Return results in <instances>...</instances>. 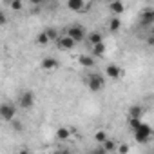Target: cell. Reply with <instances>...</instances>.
Listing matches in <instances>:
<instances>
[{
    "label": "cell",
    "instance_id": "cell-1",
    "mask_svg": "<svg viewBox=\"0 0 154 154\" xmlns=\"http://www.w3.org/2000/svg\"><path fill=\"white\" fill-rule=\"evenodd\" d=\"M152 134H154L152 127H150L149 123H145V122H141V123H140V125L132 131L134 141H136V143H141V145H145V143L152 138Z\"/></svg>",
    "mask_w": 154,
    "mask_h": 154
},
{
    "label": "cell",
    "instance_id": "cell-2",
    "mask_svg": "<svg viewBox=\"0 0 154 154\" xmlns=\"http://www.w3.org/2000/svg\"><path fill=\"white\" fill-rule=\"evenodd\" d=\"M85 84H87L89 91L98 93V91H102L105 87V76L100 74V72H89L87 78H85Z\"/></svg>",
    "mask_w": 154,
    "mask_h": 154
},
{
    "label": "cell",
    "instance_id": "cell-3",
    "mask_svg": "<svg viewBox=\"0 0 154 154\" xmlns=\"http://www.w3.org/2000/svg\"><path fill=\"white\" fill-rule=\"evenodd\" d=\"M65 35L71 36L74 42H82V40H87V35L89 33L85 31V27L82 24H72V26H69L65 29Z\"/></svg>",
    "mask_w": 154,
    "mask_h": 154
},
{
    "label": "cell",
    "instance_id": "cell-4",
    "mask_svg": "<svg viewBox=\"0 0 154 154\" xmlns=\"http://www.w3.org/2000/svg\"><path fill=\"white\" fill-rule=\"evenodd\" d=\"M0 118L4 122H15L17 120V107L15 103H9V102H4L0 105Z\"/></svg>",
    "mask_w": 154,
    "mask_h": 154
},
{
    "label": "cell",
    "instance_id": "cell-5",
    "mask_svg": "<svg viewBox=\"0 0 154 154\" xmlns=\"http://www.w3.org/2000/svg\"><path fill=\"white\" fill-rule=\"evenodd\" d=\"M18 105L22 109H31L35 105V93L29 91V89L27 91H22L20 96H18Z\"/></svg>",
    "mask_w": 154,
    "mask_h": 154
},
{
    "label": "cell",
    "instance_id": "cell-6",
    "mask_svg": "<svg viewBox=\"0 0 154 154\" xmlns=\"http://www.w3.org/2000/svg\"><path fill=\"white\" fill-rule=\"evenodd\" d=\"M74 45H76V42L71 36H67V35H60V38L56 40V47L62 49V51H71Z\"/></svg>",
    "mask_w": 154,
    "mask_h": 154
},
{
    "label": "cell",
    "instance_id": "cell-7",
    "mask_svg": "<svg viewBox=\"0 0 154 154\" xmlns=\"http://www.w3.org/2000/svg\"><path fill=\"white\" fill-rule=\"evenodd\" d=\"M140 24L141 26H152L154 24V8H147L140 13Z\"/></svg>",
    "mask_w": 154,
    "mask_h": 154
},
{
    "label": "cell",
    "instance_id": "cell-8",
    "mask_svg": "<svg viewBox=\"0 0 154 154\" xmlns=\"http://www.w3.org/2000/svg\"><path fill=\"white\" fill-rule=\"evenodd\" d=\"M42 69L44 71H54V69H58L60 67V62L54 58V56H45L44 60H42Z\"/></svg>",
    "mask_w": 154,
    "mask_h": 154
},
{
    "label": "cell",
    "instance_id": "cell-9",
    "mask_svg": "<svg viewBox=\"0 0 154 154\" xmlns=\"http://www.w3.org/2000/svg\"><path fill=\"white\" fill-rule=\"evenodd\" d=\"M105 76H107V78H112V80L120 78V76H122V67L116 65V63H109L105 67Z\"/></svg>",
    "mask_w": 154,
    "mask_h": 154
},
{
    "label": "cell",
    "instance_id": "cell-10",
    "mask_svg": "<svg viewBox=\"0 0 154 154\" xmlns=\"http://www.w3.org/2000/svg\"><path fill=\"white\" fill-rule=\"evenodd\" d=\"M67 8H69L71 11H85V9L91 8V4H85L84 0H69V2H67Z\"/></svg>",
    "mask_w": 154,
    "mask_h": 154
},
{
    "label": "cell",
    "instance_id": "cell-11",
    "mask_svg": "<svg viewBox=\"0 0 154 154\" xmlns=\"http://www.w3.org/2000/svg\"><path fill=\"white\" fill-rule=\"evenodd\" d=\"M87 44H89L91 47H94V45H98V44H103L102 33H100V31H91V33L87 35Z\"/></svg>",
    "mask_w": 154,
    "mask_h": 154
},
{
    "label": "cell",
    "instance_id": "cell-12",
    "mask_svg": "<svg viewBox=\"0 0 154 154\" xmlns=\"http://www.w3.org/2000/svg\"><path fill=\"white\" fill-rule=\"evenodd\" d=\"M78 63L82 65V67H85V69H93L94 67V63H96V60H94V56L93 54H80L78 56Z\"/></svg>",
    "mask_w": 154,
    "mask_h": 154
},
{
    "label": "cell",
    "instance_id": "cell-13",
    "mask_svg": "<svg viewBox=\"0 0 154 154\" xmlns=\"http://www.w3.org/2000/svg\"><path fill=\"white\" fill-rule=\"evenodd\" d=\"M109 11H111V15L118 17V15H122V13L125 11V4L120 2V0H116V2H111V4H109Z\"/></svg>",
    "mask_w": 154,
    "mask_h": 154
},
{
    "label": "cell",
    "instance_id": "cell-14",
    "mask_svg": "<svg viewBox=\"0 0 154 154\" xmlns=\"http://www.w3.org/2000/svg\"><path fill=\"white\" fill-rule=\"evenodd\" d=\"M143 114H145V109H143L141 105H131V107H129V118L141 120Z\"/></svg>",
    "mask_w": 154,
    "mask_h": 154
},
{
    "label": "cell",
    "instance_id": "cell-15",
    "mask_svg": "<svg viewBox=\"0 0 154 154\" xmlns=\"http://www.w3.org/2000/svg\"><path fill=\"white\" fill-rule=\"evenodd\" d=\"M71 134H72V131H71V129H67V127H60V129L56 131V138H58L60 141L69 140V138H71Z\"/></svg>",
    "mask_w": 154,
    "mask_h": 154
},
{
    "label": "cell",
    "instance_id": "cell-16",
    "mask_svg": "<svg viewBox=\"0 0 154 154\" xmlns=\"http://www.w3.org/2000/svg\"><path fill=\"white\" fill-rule=\"evenodd\" d=\"M51 42H53V40L49 38V35L45 33V29L36 35V44H38V45H47V44H51Z\"/></svg>",
    "mask_w": 154,
    "mask_h": 154
},
{
    "label": "cell",
    "instance_id": "cell-17",
    "mask_svg": "<svg viewBox=\"0 0 154 154\" xmlns=\"http://www.w3.org/2000/svg\"><path fill=\"white\" fill-rule=\"evenodd\" d=\"M120 27H122V20H120L118 17H112V18L109 20V31L116 33V31H120Z\"/></svg>",
    "mask_w": 154,
    "mask_h": 154
},
{
    "label": "cell",
    "instance_id": "cell-18",
    "mask_svg": "<svg viewBox=\"0 0 154 154\" xmlns=\"http://www.w3.org/2000/svg\"><path fill=\"white\" fill-rule=\"evenodd\" d=\"M107 140H109V136H107L105 131H96V132H94V141H96L98 145H103Z\"/></svg>",
    "mask_w": 154,
    "mask_h": 154
},
{
    "label": "cell",
    "instance_id": "cell-19",
    "mask_svg": "<svg viewBox=\"0 0 154 154\" xmlns=\"http://www.w3.org/2000/svg\"><path fill=\"white\" fill-rule=\"evenodd\" d=\"M93 49V56L94 58H100V56H103L105 54V44H98V45H94V47H91Z\"/></svg>",
    "mask_w": 154,
    "mask_h": 154
},
{
    "label": "cell",
    "instance_id": "cell-20",
    "mask_svg": "<svg viewBox=\"0 0 154 154\" xmlns=\"http://www.w3.org/2000/svg\"><path fill=\"white\" fill-rule=\"evenodd\" d=\"M102 147H103L107 152H116V150H118V143H116L114 140H111V138H109V140H107Z\"/></svg>",
    "mask_w": 154,
    "mask_h": 154
},
{
    "label": "cell",
    "instance_id": "cell-21",
    "mask_svg": "<svg viewBox=\"0 0 154 154\" xmlns=\"http://www.w3.org/2000/svg\"><path fill=\"white\" fill-rule=\"evenodd\" d=\"M45 33L49 35V38H51L53 42H56V40L60 38V35H58V31H56V27H47V29H45Z\"/></svg>",
    "mask_w": 154,
    "mask_h": 154
},
{
    "label": "cell",
    "instance_id": "cell-22",
    "mask_svg": "<svg viewBox=\"0 0 154 154\" xmlns=\"http://www.w3.org/2000/svg\"><path fill=\"white\" fill-rule=\"evenodd\" d=\"M118 154H129L131 152V145L129 143H118Z\"/></svg>",
    "mask_w": 154,
    "mask_h": 154
},
{
    "label": "cell",
    "instance_id": "cell-23",
    "mask_svg": "<svg viewBox=\"0 0 154 154\" xmlns=\"http://www.w3.org/2000/svg\"><path fill=\"white\" fill-rule=\"evenodd\" d=\"M89 154H111V152H107V150H105L102 145H96V147H94V149H93Z\"/></svg>",
    "mask_w": 154,
    "mask_h": 154
},
{
    "label": "cell",
    "instance_id": "cell-24",
    "mask_svg": "<svg viewBox=\"0 0 154 154\" xmlns=\"http://www.w3.org/2000/svg\"><path fill=\"white\" fill-rule=\"evenodd\" d=\"M9 6H11V9H15V11H20V9L24 8L22 2H9Z\"/></svg>",
    "mask_w": 154,
    "mask_h": 154
},
{
    "label": "cell",
    "instance_id": "cell-25",
    "mask_svg": "<svg viewBox=\"0 0 154 154\" xmlns=\"http://www.w3.org/2000/svg\"><path fill=\"white\" fill-rule=\"evenodd\" d=\"M4 24H6V15L0 13V26H4Z\"/></svg>",
    "mask_w": 154,
    "mask_h": 154
},
{
    "label": "cell",
    "instance_id": "cell-26",
    "mask_svg": "<svg viewBox=\"0 0 154 154\" xmlns=\"http://www.w3.org/2000/svg\"><path fill=\"white\" fill-rule=\"evenodd\" d=\"M18 154H33V152H29V150H27V149H22V150H20V152H18Z\"/></svg>",
    "mask_w": 154,
    "mask_h": 154
},
{
    "label": "cell",
    "instance_id": "cell-27",
    "mask_svg": "<svg viewBox=\"0 0 154 154\" xmlns=\"http://www.w3.org/2000/svg\"><path fill=\"white\" fill-rule=\"evenodd\" d=\"M56 154H71V152H69V150H65V149H63V150H58V152H56Z\"/></svg>",
    "mask_w": 154,
    "mask_h": 154
},
{
    "label": "cell",
    "instance_id": "cell-28",
    "mask_svg": "<svg viewBox=\"0 0 154 154\" xmlns=\"http://www.w3.org/2000/svg\"><path fill=\"white\" fill-rule=\"evenodd\" d=\"M152 38H154V29H152Z\"/></svg>",
    "mask_w": 154,
    "mask_h": 154
},
{
    "label": "cell",
    "instance_id": "cell-29",
    "mask_svg": "<svg viewBox=\"0 0 154 154\" xmlns=\"http://www.w3.org/2000/svg\"><path fill=\"white\" fill-rule=\"evenodd\" d=\"M150 154H154V152H150Z\"/></svg>",
    "mask_w": 154,
    "mask_h": 154
}]
</instances>
